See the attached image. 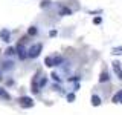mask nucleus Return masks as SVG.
<instances>
[{"mask_svg":"<svg viewBox=\"0 0 122 115\" xmlns=\"http://www.w3.org/2000/svg\"><path fill=\"white\" fill-rule=\"evenodd\" d=\"M41 43H35V45H32L29 48V51H28V57L29 58H35V57L40 55V52H41Z\"/></svg>","mask_w":122,"mask_h":115,"instance_id":"obj_1","label":"nucleus"},{"mask_svg":"<svg viewBox=\"0 0 122 115\" xmlns=\"http://www.w3.org/2000/svg\"><path fill=\"white\" fill-rule=\"evenodd\" d=\"M44 63H46V66H49V68L58 66V64L63 63V57H60V55H56V57H46Z\"/></svg>","mask_w":122,"mask_h":115,"instance_id":"obj_2","label":"nucleus"},{"mask_svg":"<svg viewBox=\"0 0 122 115\" xmlns=\"http://www.w3.org/2000/svg\"><path fill=\"white\" fill-rule=\"evenodd\" d=\"M18 103H20L21 107H32L34 106V100L29 98V97H21L18 100Z\"/></svg>","mask_w":122,"mask_h":115,"instance_id":"obj_3","label":"nucleus"},{"mask_svg":"<svg viewBox=\"0 0 122 115\" xmlns=\"http://www.w3.org/2000/svg\"><path fill=\"white\" fill-rule=\"evenodd\" d=\"M17 52H18V57H20L21 60H25L26 55H28V54H26V49H25V46H23V45H18V46H17Z\"/></svg>","mask_w":122,"mask_h":115,"instance_id":"obj_4","label":"nucleus"},{"mask_svg":"<svg viewBox=\"0 0 122 115\" xmlns=\"http://www.w3.org/2000/svg\"><path fill=\"white\" fill-rule=\"evenodd\" d=\"M113 69H114V72H116V75L122 80V69H121V66H119L117 61H114V63H113Z\"/></svg>","mask_w":122,"mask_h":115,"instance_id":"obj_5","label":"nucleus"},{"mask_svg":"<svg viewBox=\"0 0 122 115\" xmlns=\"http://www.w3.org/2000/svg\"><path fill=\"white\" fill-rule=\"evenodd\" d=\"M108 80H110V75H108L107 71H104L101 75H99V81H101V83H105V81H108Z\"/></svg>","mask_w":122,"mask_h":115,"instance_id":"obj_6","label":"nucleus"},{"mask_svg":"<svg viewBox=\"0 0 122 115\" xmlns=\"http://www.w3.org/2000/svg\"><path fill=\"white\" fill-rule=\"evenodd\" d=\"M113 103H122V91L113 95Z\"/></svg>","mask_w":122,"mask_h":115,"instance_id":"obj_7","label":"nucleus"},{"mask_svg":"<svg viewBox=\"0 0 122 115\" xmlns=\"http://www.w3.org/2000/svg\"><path fill=\"white\" fill-rule=\"evenodd\" d=\"M92 104H93L95 107L99 106V104H101V98H99L98 95H93V97H92Z\"/></svg>","mask_w":122,"mask_h":115,"instance_id":"obj_8","label":"nucleus"},{"mask_svg":"<svg viewBox=\"0 0 122 115\" xmlns=\"http://www.w3.org/2000/svg\"><path fill=\"white\" fill-rule=\"evenodd\" d=\"M2 69H3V71H9V69H12V61H5V63L2 64Z\"/></svg>","mask_w":122,"mask_h":115,"instance_id":"obj_9","label":"nucleus"},{"mask_svg":"<svg viewBox=\"0 0 122 115\" xmlns=\"http://www.w3.org/2000/svg\"><path fill=\"white\" fill-rule=\"evenodd\" d=\"M0 35H2V38H5V41H9V32H8L6 29L0 31Z\"/></svg>","mask_w":122,"mask_h":115,"instance_id":"obj_10","label":"nucleus"},{"mask_svg":"<svg viewBox=\"0 0 122 115\" xmlns=\"http://www.w3.org/2000/svg\"><path fill=\"white\" fill-rule=\"evenodd\" d=\"M64 14H72V11L70 9H69V8H63V9H61V15H64Z\"/></svg>","mask_w":122,"mask_h":115,"instance_id":"obj_11","label":"nucleus"},{"mask_svg":"<svg viewBox=\"0 0 122 115\" xmlns=\"http://www.w3.org/2000/svg\"><path fill=\"white\" fill-rule=\"evenodd\" d=\"M12 54H15V49L14 48H8L6 49V55H12Z\"/></svg>","mask_w":122,"mask_h":115,"instance_id":"obj_12","label":"nucleus"},{"mask_svg":"<svg viewBox=\"0 0 122 115\" xmlns=\"http://www.w3.org/2000/svg\"><path fill=\"white\" fill-rule=\"evenodd\" d=\"M0 95H2V97H5V98H9V95H8V92H5L3 89H0Z\"/></svg>","mask_w":122,"mask_h":115,"instance_id":"obj_13","label":"nucleus"},{"mask_svg":"<svg viewBox=\"0 0 122 115\" xmlns=\"http://www.w3.org/2000/svg\"><path fill=\"white\" fill-rule=\"evenodd\" d=\"M93 23H95V25H99V23H101V17H95L93 18Z\"/></svg>","mask_w":122,"mask_h":115,"instance_id":"obj_14","label":"nucleus"},{"mask_svg":"<svg viewBox=\"0 0 122 115\" xmlns=\"http://www.w3.org/2000/svg\"><path fill=\"white\" fill-rule=\"evenodd\" d=\"M67 100H69V101H73V100H75V95L73 94H69L67 95Z\"/></svg>","mask_w":122,"mask_h":115,"instance_id":"obj_15","label":"nucleus"},{"mask_svg":"<svg viewBox=\"0 0 122 115\" xmlns=\"http://www.w3.org/2000/svg\"><path fill=\"white\" fill-rule=\"evenodd\" d=\"M35 32H37V29H35V28H32V29L29 31V34H35Z\"/></svg>","mask_w":122,"mask_h":115,"instance_id":"obj_16","label":"nucleus"}]
</instances>
